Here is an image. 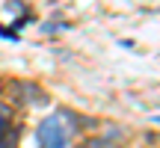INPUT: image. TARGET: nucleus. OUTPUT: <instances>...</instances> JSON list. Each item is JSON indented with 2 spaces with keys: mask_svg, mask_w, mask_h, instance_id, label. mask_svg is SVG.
<instances>
[{
  "mask_svg": "<svg viewBox=\"0 0 160 148\" xmlns=\"http://www.w3.org/2000/svg\"><path fill=\"white\" fill-rule=\"evenodd\" d=\"M36 139H39V148H68V131L62 127L57 116H48L39 121Z\"/></svg>",
  "mask_w": 160,
  "mask_h": 148,
  "instance_id": "f257e3e1",
  "label": "nucleus"
},
{
  "mask_svg": "<svg viewBox=\"0 0 160 148\" xmlns=\"http://www.w3.org/2000/svg\"><path fill=\"white\" fill-rule=\"evenodd\" d=\"M18 136H21V127H9L6 133H0V148H18Z\"/></svg>",
  "mask_w": 160,
  "mask_h": 148,
  "instance_id": "f03ea898",
  "label": "nucleus"
},
{
  "mask_svg": "<svg viewBox=\"0 0 160 148\" xmlns=\"http://www.w3.org/2000/svg\"><path fill=\"white\" fill-rule=\"evenodd\" d=\"M12 127V113H9V107H0V133H6Z\"/></svg>",
  "mask_w": 160,
  "mask_h": 148,
  "instance_id": "7ed1b4c3",
  "label": "nucleus"
},
{
  "mask_svg": "<svg viewBox=\"0 0 160 148\" xmlns=\"http://www.w3.org/2000/svg\"><path fill=\"white\" fill-rule=\"evenodd\" d=\"M80 148H113V145H110L107 139H86Z\"/></svg>",
  "mask_w": 160,
  "mask_h": 148,
  "instance_id": "20e7f679",
  "label": "nucleus"
},
{
  "mask_svg": "<svg viewBox=\"0 0 160 148\" xmlns=\"http://www.w3.org/2000/svg\"><path fill=\"white\" fill-rule=\"evenodd\" d=\"M0 92H3V80H0Z\"/></svg>",
  "mask_w": 160,
  "mask_h": 148,
  "instance_id": "39448f33",
  "label": "nucleus"
}]
</instances>
